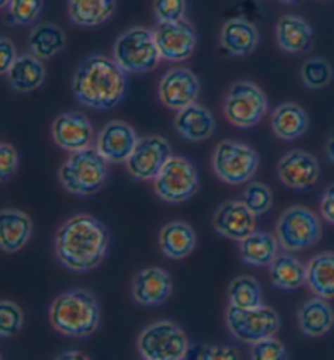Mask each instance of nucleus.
<instances>
[{
    "instance_id": "24",
    "label": "nucleus",
    "mask_w": 334,
    "mask_h": 360,
    "mask_svg": "<svg viewBox=\"0 0 334 360\" xmlns=\"http://www.w3.org/2000/svg\"><path fill=\"white\" fill-rule=\"evenodd\" d=\"M308 127H310V117L299 103H282L271 115V129L281 141H297L305 136Z\"/></svg>"
},
{
    "instance_id": "14",
    "label": "nucleus",
    "mask_w": 334,
    "mask_h": 360,
    "mask_svg": "<svg viewBox=\"0 0 334 360\" xmlns=\"http://www.w3.org/2000/svg\"><path fill=\"white\" fill-rule=\"evenodd\" d=\"M321 165L310 152L294 148L285 152L277 162V176L281 183L289 189L305 191L315 186L320 179Z\"/></svg>"
},
{
    "instance_id": "47",
    "label": "nucleus",
    "mask_w": 334,
    "mask_h": 360,
    "mask_svg": "<svg viewBox=\"0 0 334 360\" xmlns=\"http://www.w3.org/2000/svg\"><path fill=\"white\" fill-rule=\"evenodd\" d=\"M281 4H285V5H292V4H295V2H299V0H279Z\"/></svg>"
},
{
    "instance_id": "43",
    "label": "nucleus",
    "mask_w": 334,
    "mask_h": 360,
    "mask_svg": "<svg viewBox=\"0 0 334 360\" xmlns=\"http://www.w3.org/2000/svg\"><path fill=\"white\" fill-rule=\"evenodd\" d=\"M320 215L325 222L334 225V184L328 186L320 200Z\"/></svg>"
},
{
    "instance_id": "35",
    "label": "nucleus",
    "mask_w": 334,
    "mask_h": 360,
    "mask_svg": "<svg viewBox=\"0 0 334 360\" xmlns=\"http://www.w3.org/2000/svg\"><path fill=\"white\" fill-rule=\"evenodd\" d=\"M44 8V0H10L7 23L15 27H28L34 23Z\"/></svg>"
},
{
    "instance_id": "46",
    "label": "nucleus",
    "mask_w": 334,
    "mask_h": 360,
    "mask_svg": "<svg viewBox=\"0 0 334 360\" xmlns=\"http://www.w3.org/2000/svg\"><path fill=\"white\" fill-rule=\"evenodd\" d=\"M8 4H10V0H0V10L7 8Z\"/></svg>"
},
{
    "instance_id": "36",
    "label": "nucleus",
    "mask_w": 334,
    "mask_h": 360,
    "mask_svg": "<svg viewBox=\"0 0 334 360\" xmlns=\"http://www.w3.org/2000/svg\"><path fill=\"white\" fill-rule=\"evenodd\" d=\"M241 200L255 215H264L272 209L274 194H272L271 188L266 183L253 181L246 184L245 191L241 194Z\"/></svg>"
},
{
    "instance_id": "23",
    "label": "nucleus",
    "mask_w": 334,
    "mask_h": 360,
    "mask_svg": "<svg viewBox=\"0 0 334 360\" xmlns=\"http://www.w3.org/2000/svg\"><path fill=\"white\" fill-rule=\"evenodd\" d=\"M219 41L225 53L235 58H245L253 54L258 48L259 32L256 25L246 18H232L224 23Z\"/></svg>"
},
{
    "instance_id": "6",
    "label": "nucleus",
    "mask_w": 334,
    "mask_h": 360,
    "mask_svg": "<svg viewBox=\"0 0 334 360\" xmlns=\"http://www.w3.org/2000/svg\"><path fill=\"white\" fill-rule=\"evenodd\" d=\"M276 236L287 253L310 250L320 243L323 236L321 219L307 205H290L277 219Z\"/></svg>"
},
{
    "instance_id": "1",
    "label": "nucleus",
    "mask_w": 334,
    "mask_h": 360,
    "mask_svg": "<svg viewBox=\"0 0 334 360\" xmlns=\"http://www.w3.org/2000/svg\"><path fill=\"white\" fill-rule=\"evenodd\" d=\"M110 246L106 225L90 214H77L67 219L56 231L54 253L65 269L89 272L105 259Z\"/></svg>"
},
{
    "instance_id": "45",
    "label": "nucleus",
    "mask_w": 334,
    "mask_h": 360,
    "mask_svg": "<svg viewBox=\"0 0 334 360\" xmlns=\"http://www.w3.org/2000/svg\"><path fill=\"white\" fill-rule=\"evenodd\" d=\"M58 359H86L89 360L90 357L80 351H67L64 354H60V356H58Z\"/></svg>"
},
{
    "instance_id": "5",
    "label": "nucleus",
    "mask_w": 334,
    "mask_h": 360,
    "mask_svg": "<svg viewBox=\"0 0 334 360\" xmlns=\"http://www.w3.org/2000/svg\"><path fill=\"white\" fill-rule=\"evenodd\" d=\"M113 59L126 74H147L162 63L155 32L147 27H131L117 36L113 46Z\"/></svg>"
},
{
    "instance_id": "3",
    "label": "nucleus",
    "mask_w": 334,
    "mask_h": 360,
    "mask_svg": "<svg viewBox=\"0 0 334 360\" xmlns=\"http://www.w3.org/2000/svg\"><path fill=\"white\" fill-rule=\"evenodd\" d=\"M49 323L63 336L89 338L100 328V305L86 289L64 292L51 303Z\"/></svg>"
},
{
    "instance_id": "37",
    "label": "nucleus",
    "mask_w": 334,
    "mask_h": 360,
    "mask_svg": "<svg viewBox=\"0 0 334 360\" xmlns=\"http://www.w3.org/2000/svg\"><path fill=\"white\" fill-rule=\"evenodd\" d=\"M25 325L23 310L12 300H0V339L15 338Z\"/></svg>"
},
{
    "instance_id": "18",
    "label": "nucleus",
    "mask_w": 334,
    "mask_h": 360,
    "mask_svg": "<svg viewBox=\"0 0 334 360\" xmlns=\"http://www.w3.org/2000/svg\"><path fill=\"white\" fill-rule=\"evenodd\" d=\"M256 217L243 200H224L214 212V230L225 238L240 241L256 230Z\"/></svg>"
},
{
    "instance_id": "9",
    "label": "nucleus",
    "mask_w": 334,
    "mask_h": 360,
    "mask_svg": "<svg viewBox=\"0 0 334 360\" xmlns=\"http://www.w3.org/2000/svg\"><path fill=\"white\" fill-rule=\"evenodd\" d=\"M225 325L236 341L253 346L279 333L281 316L274 308L264 303L255 308H235L229 305L225 311Z\"/></svg>"
},
{
    "instance_id": "32",
    "label": "nucleus",
    "mask_w": 334,
    "mask_h": 360,
    "mask_svg": "<svg viewBox=\"0 0 334 360\" xmlns=\"http://www.w3.org/2000/svg\"><path fill=\"white\" fill-rule=\"evenodd\" d=\"M307 285L313 295L334 298V253H318L307 262Z\"/></svg>"
},
{
    "instance_id": "2",
    "label": "nucleus",
    "mask_w": 334,
    "mask_h": 360,
    "mask_svg": "<svg viewBox=\"0 0 334 360\" xmlns=\"http://www.w3.org/2000/svg\"><path fill=\"white\" fill-rule=\"evenodd\" d=\"M127 74L115 59L101 54L85 58L77 67L72 90L82 106L108 111L120 105L127 89Z\"/></svg>"
},
{
    "instance_id": "48",
    "label": "nucleus",
    "mask_w": 334,
    "mask_h": 360,
    "mask_svg": "<svg viewBox=\"0 0 334 360\" xmlns=\"http://www.w3.org/2000/svg\"><path fill=\"white\" fill-rule=\"evenodd\" d=\"M0 360H2V354H0Z\"/></svg>"
},
{
    "instance_id": "17",
    "label": "nucleus",
    "mask_w": 334,
    "mask_h": 360,
    "mask_svg": "<svg viewBox=\"0 0 334 360\" xmlns=\"http://www.w3.org/2000/svg\"><path fill=\"white\" fill-rule=\"evenodd\" d=\"M139 137L136 129L126 121L115 120L106 122L96 134L95 148L108 163H126L136 148Z\"/></svg>"
},
{
    "instance_id": "21",
    "label": "nucleus",
    "mask_w": 334,
    "mask_h": 360,
    "mask_svg": "<svg viewBox=\"0 0 334 360\" xmlns=\"http://www.w3.org/2000/svg\"><path fill=\"white\" fill-rule=\"evenodd\" d=\"M33 235V220L20 209L0 210V250L15 255L28 245Z\"/></svg>"
},
{
    "instance_id": "40",
    "label": "nucleus",
    "mask_w": 334,
    "mask_h": 360,
    "mask_svg": "<svg viewBox=\"0 0 334 360\" xmlns=\"http://www.w3.org/2000/svg\"><path fill=\"white\" fill-rule=\"evenodd\" d=\"M20 157L15 147L0 142V183L12 179L18 172Z\"/></svg>"
},
{
    "instance_id": "42",
    "label": "nucleus",
    "mask_w": 334,
    "mask_h": 360,
    "mask_svg": "<svg viewBox=\"0 0 334 360\" xmlns=\"http://www.w3.org/2000/svg\"><path fill=\"white\" fill-rule=\"evenodd\" d=\"M18 58L17 48L13 41L8 38H0V75H7L15 59Z\"/></svg>"
},
{
    "instance_id": "26",
    "label": "nucleus",
    "mask_w": 334,
    "mask_h": 360,
    "mask_svg": "<svg viewBox=\"0 0 334 360\" xmlns=\"http://www.w3.org/2000/svg\"><path fill=\"white\" fill-rule=\"evenodd\" d=\"M277 46L289 54H302L311 46L313 28L299 15H284L276 25Z\"/></svg>"
},
{
    "instance_id": "11",
    "label": "nucleus",
    "mask_w": 334,
    "mask_h": 360,
    "mask_svg": "<svg viewBox=\"0 0 334 360\" xmlns=\"http://www.w3.org/2000/svg\"><path fill=\"white\" fill-rule=\"evenodd\" d=\"M199 174L194 165L184 157H172L153 179L155 196L168 204H181L199 191Z\"/></svg>"
},
{
    "instance_id": "33",
    "label": "nucleus",
    "mask_w": 334,
    "mask_h": 360,
    "mask_svg": "<svg viewBox=\"0 0 334 360\" xmlns=\"http://www.w3.org/2000/svg\"><path fill=\"white\" fill-rule=\"evenodd\" d=\"M229 303L235 308H255L264 303L263 289L253 276L241 274L229 284Z\"/></svg>"
},
{
    "instance_id": "27",
    "label": "nucleus",
    "mask_w": 334,
    "mask_h": 360,
    "mask_svg": "<svg viewBox=\"0 0 334 360\" xmlns=\"http://www.w3.org/2000/svg\"><path fill=\"white\" fill-rule=\"evenodd\" d=\"M7 80L10 86L18 94H30L44 84L46 67L43 60L32 53L18 54L13 65L10 67Z\"/></svg>"
},
{
    "instance_id": "39",
    "label": "nucleus",
    "mask_w": 334,
    "mask_h": 360,
    "mask_svg": "<svg viewBox=\"0 0 334 360\" xmlns=\"http://www.w3.org/2000/svg\"><path fill=\"white\" fill-rule=\"evenodd\" d=\"M250 357L253 360H285L287 349L276 336L266 338L263 341L256 342L251 346Z\"/></svg>"
},
{
    "instance_id": "25",
    "label": "nucleus",
    "mask_w": 334,
    "mask_h": 360,
    "mask_svg": "<svg viewBox=\"0 0 334 360\" xmlns=\"http://www.w3.org/2000/svg\"><path fill=\"white\" fill-rule=\"evenodd\" d=\"M300 331L308 338H323L334 326V310L326 298L313 297L302 303L297 311Z\"/></svg>"
},
{
    "instance_id": "7",
    "label": "nucleus",
    "mask_w": 334,
    "mask_h": 360,
    "mask_svg": "<svg viewBox=\"0 0 334 360\" xmlns=\"http://www.w3.org/2000/svg\"><path fill=\"white\" fill-rule=\"evenodd\" d=\"M189 349L191 346L186 333L169 320L152 323L137 338V352L146 360H183Z\"/></svg>"
},
{
    "instance_id": "20",
    "label": "nucleus",
    "mask_w": 334,
    "mask_h": 360,
    "mask_svg": "<svg viewBox=\"0 0 334 360\" xmlns=\"http://www.w3.org/2000/svg\"><path fill=\"white\" fill-rule=\"evenodd\" d=\"M174 131L183 139L189 142H204L210 139L217 129V121L212 115V111L199 103L191 105L176 111L173 121Z\"/></svg>"
},
{
    "instance_id": "29",
    "label": "nucleus",
    "mask_w": 334,
    "mask_h": 360,
    "mask_svg": "<svg viewBox=\"0 0 334 360\" xmlns=\"http://www.w3.org/2000/svg\"><path fill=\"white\" fill-rule=\"evenodd\" d=\"M67 44V34L59 25L43 22L33 27L28 36L30 53L41 60L53 59L54 56L63 53Z\"/></svg>"
},
{
    "instance_id": "8",
    "label": "nucleus",
    "mask_w": 334,
    "mask_h": 360,
    "mask_svg": "<svg viewBox=\"0 0 334 360\" xmlns=\"http://www.w3.org/2000/svg\"><path fill=\"white\" fill-rule=\"evenodd\" d=\"M212 169L220 181L240 186L251 181L259 168V155L243 142L220 141L212 152Z\"/></svg>"
},
{
    "instance_id": "15",
    "label": "nucleus",
    "mask_w": 334,
    "mask_h": 360,
    "mask_svg": "<svg viewBox=\"0 0 334 360\" xmlns=\"http://www.w3.org/2000/svg\"><path fill=\"white\" fill-rule=\"evenodd\" d=\"M199 77L186 67H174L163 74L158 84V98L168 110L179 111L198 101Z\"/></svg>"
},
{
    "instance_id": "19",
    "label": "nucleus",
    "mask_w": 334,
    "mask_h": 360,
    "mask_svg": "<svg viewBox=\"0 0 334 360\" xmlns=\"http://www.w3.org/2000/svg\"><path fill=\"white\" fill-rule=\"evenodd\" d=\"M173 295V281L162 267H146L132 279V298L137 305L158 307Z\"/></svg>"
},
{
    "instance_id": "38",
    "label": "nucleus",
    "mask_w": 334,
    "mask_h": 360,
    "mask_svg": "<svg viewBox=\"0 0 334 360\" xmlns=\"http://www.w3.org/2000/svg\"><path fill=\"white\" fill-rule=\"evenodd\" d=\"M153 15L158 23H174L186 18V0H153Z\"/></svg>"
},
{
    "instance_id": "44",
    "label": "nucleus",
    "mask_w": 334,
    "mask_h": 360,
    "mask_svg": "<svg viewBox=\"0 0 334 360\" xmlns=\"http://www.w3.org/2000/svg\"><path fill=\"white\" fill-rule=\"evenodd\" d=\"M325 155L328 160L334 165V132L330 137H328V141L325 143Z\"/></svg>"
},
{
    "instance_id": "10",
    "label": "nucleus",
    "mask_w": 334,
    "mask_h": 360,
    "mask_svg": "<svg viewBox=\"0 0 334 360\" xmlns=\"http://www.w3.org/2000/svg\"><path fill=\"white\" fill-rule=\"evenodd\" d=\"M267 96L250 80H238L230 86L224 98V116L238 129L258 126L267 115Z\"/></svg>"
},
{
    "instance_id": "30",
    "label": "nucleus",
    "mask_w": 334,
    "mask_h": 360,
    "mask_svg": "<svg viewBox=\"0 0 334 360\" xmlns=\"http://www.w3.org/2000/svg\"><path fill=\"white\" fill-rule=\"evenodd\" d=\"M277 236L267 231H253L250 236L240 241V256L243 262L253 267H269L271 262L279 255Z\"/></svg>"
},
{
    "instance_id": "31",
    "label": "nucleus",
    "mask_w": 334,
    "mask_h": 360,
    "mask_svg": "<svg viewBox=\"0 0 334 360\" xmlns=\"http://www.w3.org/2000/svg\"><path fill=\"white\" fill-rule=\"evenodd\" d=\"M271 284L281 290H297L307 284V264L294 255H277L269 266Z\"/></svg>"
},
{
    "instance_id": "13",
    "label": "nucleus",
    "mask_w": 334,
    "mask_h": 360,
    "mask_svg": "<svg viewBox=\"0 0 334 360\" xmlns=\"http://www.w3.org/2000/svg\"><path fill=\"white\" fill-rule=\"evenodd\" d=\"M155 41L160 56L167 63H184L191 59L198 46V33L186 18L174 23H158Z\"/></svg>"
},
{
    "instance_id": "28",
    "label": "nucleus",
    "mask_w": 334,
    "mask_h": 360,
    "mask_svg": "<svg viewBox=\"0 0 334 360\" xmlns=\"http://www.w3.org/2000/svg\"><path fill=\"white\" fill-rule=\"evenodd\" d=\"M117 0H69L70 22L77 27L96 28L105 25L116 12Z\"/></svg>"
},
{
    "instance_id": "34",
    "label": "nucleus",
    "mask_w": 334,
    "mask_h": 360,
    "mask_svg": "<svg viewBox=\"0 0 334 360\" xmlns=\"http://www.w3.org/2000/svg\"><path fill=\"white\" fill-rule=\"evenodd\" d=\"M333 65L325 58H308L300 67V79L310 90H323L331 85Z\"/></svg>"
},
{
    "instance_id": "12",
    "label": "nucleus",
    "mask_w": 334,
    "mask_h": 360,
    "mask_svg": "<svg viewBox=\"0 0 334 360\" xmlns=\"http://www.w3.org/2000/svg\"><path fill=\"white\" fill-rule=\"evenodd\" d=\"M172 157V146L167 139L148 134L139 139L129 160L126 162L127 173L139 181H153Z\"/></svg>"
},
{
    "instance_id": "41",
    "label": "nucleus",
    "mask_w": 334,
    "mask_h": 360,
    "mask_svg": "<svg viewBox=\"0 0 334 360\" xmlns=\"http://www.w3.org/2000/svg\"><path fill=\"white\" fill-rule=\"evenodd\" d=\"M198 359L204 360H238L240 351L229 346H204L198 352Z\"/></svg>"
},
{
    "instance_id": "22",
    "label": "nucleus",
    "mask_w": 334,
    "mask_h": 360,
    "mask_svg": "<svg viewBox=\"0 0 334 360\" xmlns=\"http://www.w3.org/2000/svg\"><path fill=\"white\" fill-rule=\"evenodd\" d=\"M158 246L162 255L168 259L181 261L193 255L198 246V235L184 220H172L163 225L158 233Z\"/></svg>"
},
{
    "instance_id": "4",
    "label": "nucleus",
    "mask_w": 334,
    "mask_h": 360,
    "mask_svg": "<svg viewBox=\"0 0 334 360\" xmlns=\"http://www.w3.org/2000/svg\"><path fill=\"white\" fill-rule=\"evenodd\" d=\"M108 165L95 147L70 153L59 168L60 186L75 196H94L105 186Z\"/></svg>"
},
{
    "instance_id": "16",
    "label": "nucleus",
    "mask_w": 334,
    "mask_h": 360,
    "mask_svg": "<svg viewBox=\"0 0 334 360\" xmlns=\"http://www.w3.org/2000/svg\"><path fill=\"white\" fill-rule=\"evenodd\" d=\"M51 136L56 146L74 153L94 147L95 129L89 117L80 111H69L59 115L51 126Z\"/></svg>"
}]
</instances>
